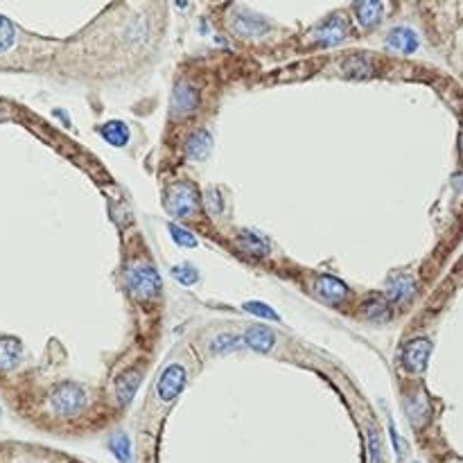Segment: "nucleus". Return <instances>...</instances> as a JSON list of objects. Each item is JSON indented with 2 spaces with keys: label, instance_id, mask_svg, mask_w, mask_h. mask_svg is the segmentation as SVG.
Instances as JSON below:
<instances>
[{
  "label": "nucleus",
  "instance_id": "11",
  "mask_svg": "<svg viewBox=\"0 0 463 463\" xmlns=\"http://www.w3.org/2000/svg\"><path fill=\"white\" fill-rule=\"evenodd\" d=\"M387 47L400 55H413L418 50V37L409 28H394L387 37Z\"/></svg>",
  "mask_w": 463,
  "mask_h": 463
},
{
  "label": "nucleus",
  "instance_id": "21",
  "mask_svg": "<svg viewBox=\"0 0 463 463\" xmlns=\"http://www.w3.org/2000/svg\"><path fill=\"white\" fill-rule=\"evenodd\" d=\"M362 314L369 319V321H375V324H384L389 321L391 316V307L384 299H377V296H371V299H366L364 305H362Z\"/></svg>",
  "mask_w": 463,
  "mask_h": 463
},
{
  "label": "nucleus",
  "instance_id": "3",
  "mask_svg": "<svg viewBox=\"0 0 463 463\" xmlns=\"http://www.w3.org/2000/svg\"><path fill=\"white\" fill-rule=\"evenodd\" d=\"M127 282H129V290H132V294L138 301H154L161 294V287H163L159 271L149 263H136V265L129 267Z\"/></svg>",
  "mask_w": 463,
  "mask_h": 463
},
{
  "label": "nucleus",
  "instance_id": "10",
  "mask_svg": "<svg viewBox=\"0 0 463 463\" xmlns=\"http://www.w3.org/2000/svg\"><path fill=\"white\" fill-rule=\"evenodd\" d=\"M242 339H244V343L248 348H253L258 353H269V350H274V346H276L274 330L267 328V326H248L244 330Z\"/></svg>",
  "mask_w": 463,
  "mask_h": 463
},
{
  "label": "nucleus",
  "instance_id": "1",
  "mask_svg": "<svg viewBox=\"0 0 463 463\" xmlns=\"http://www.w3.org/2000/svg\"><path fill=\"white\" fill-rule=\"evenodd\" d=\"M86 402H88L86 389L77 382H70V379L55 384L50 391V407L57 416H64V418L77 416V413L84 411Z\"/></svg>",
  "mask_w": 463,
  "mask_h": 463
},
{
  "label": "nucleus",
  "instance_id": "29",
  "mask_svg": "<svg viewBox=\"0 0 463 463\" xmlns=\"http://www.w3.org/2000/svg\"><path fill=\"white\" fill-rule=\"evenodd\" d=\"M206 208H208V212L210 215H222V210H224V204H222V197H219V193L215 188H208L206 190Z\"/></svg>",
  "mask_w": 463,
  "mask_h": 463
},
{
  "label": "nucleus",
  "instance_id": "7",
  "mask_svg": "<svg viewBox=\"0 0 463 463\" xmlns=\"http://www.w3.org/2000/svg\"><path fill=\"white\" fill-rule=\"evenodd\" d=\"M199 109V91L190 81H179L170 98L172 118H188Z\"/></svg>",
  "mask_w": 463,
  "mask_h": 463
},
{
  "label": "nucleus",
  "instance_id": "6",
  "mask_svg": "<svg viewBox=\"0 0 463 463\" xmlns=\"http://www.w3.org/2000/svg\"><path fill=\"white\" fill-rule=\"evenodd\" d=\"M430 355H432V341L418 337V339H411L402 346L400 353V360L402 366L409 371V373H423L427 369V362H430Z\"/></svg>",
  "mask_w": 463,
  "mask_h": 463
},
{
  "label": "nucleus",
  "instance_id": "22",
  "mask_svg": "<svg viewBox=\"0 0 463 463\" xmlns=\"http://www.w3.org/2000/svg\"><path fill=\"white\" fill-rule=\"evenodd\" d=\"M109 447L118 461H122V463L132 461V441H129L127 434H113L109 438Z\"/></svg>",
  "mask_w": 463,
  "mask_h": 463
},
{
  "label": "nucleus",
  "instance_id": "23",
  "mask_svg": "<svg viewBox=\"0 0 463 463\" xmlns=\"http://www.w3.org/2000/svg\"><path fill=\"white\" fill-rule=\"evenodd\" d=\"M240 343H244V339L240 335H233V332H222L215 339L210 341V353L215 355H222V353H229V350H235Z\"/></svg>",
  "mask_w": 463,
  "mask_h": 463
},
{
  "label": "nucleus",
  "instance_id": "20",
  "mask_svg": "<svg viewBox=\"0 0 463 463\" xmlns=\"http://www.w3.org/2000/svg\"><path fill=\"white\" fill-rule=\"evenodd\" d=\"M405 413L413 427H421L427 416H430V405H427V398L423 394L418 396H407L405 398Z\"/></svg>",
  "mask_w": 463,
  "mask_h": 463
},
{
  "label": "nucleus",
  "instance_id": "14",
  "mask_svg": "<svg viewBox=\"0 0 463 463\" xmlns=\"http://www.w3.org/2000/svg\"><path fill=\"white\" fill-rule=\"evenodd\" d=\"M210 147H212V138L206 129H197L185 140V154L193 161H204L210 154Z\"/></svg>",
  "mask_w": 463,
  "mask_h": 463
},
{
  "label": "nucleus",
  "instance_id": "17",
  "mask_svg": "<svg viewBox=\"0 0 463 463\" xmlns=\"http://www.w3.org/2000/svg\"><path fill=\"white\" fill-rule=\"evenodd\" d=\"M341 75L353 79H364L373 75V64L366 55H350L346 62L341 64Z\"/></svg>",
  "mask_w": 463,
  "mask_h": 463
},
{
  "label": "nucleus",
  "instance_id": "5",
  "mask_svg": "<svg viewBox=\"0 0 463 463\" xmlns=\"http://www.w3.org/2000/svg\"><path fill=\"white\" fill-rule=\"evenodd\" d=\"M312 41L319 43V45H326V47H332V45H339L348 39V21L343 18L341 14H335L326 18L324 23H319V25L312 30Z\"/></svg>",
  "mask_w": 463,
  "mask_h": 463
},
{
  "label": "nucleus",
  "instance_id": "19",
  "mask_svg": "<svg viewBox=\"0 0 463 463\" xmlns=\"http://www.w3.org/2000/svg\"><path fill=\"white\" fill-rule=\"evenodd\" d=\"M237 244H240L244 253H251L258 258L269 256V242L263 235H258L253 231H240V235H237Z\"/></svg>",
  "mask_w": 463,
  "mask_h": 463
},
{
  "label": "nucleus",
  "instance_id": "4",
  "mask_svg": "<svg viewBox=\"0 0 463 463\" xmlns=\"http://www.w3.org/2000/svg\"><path fill=\"white\" fill-rule=\"evenodd\" d=\"M188 384V373L181 364H170L168 369H165L159 377L156 382V394H159V400L165 402V405H170L176 398L183 394V389Z\"/></svg>",
  "mask_w": 463,
  "mask_h": 463
},
{
  "label": "nucleus",
  "instance_id": "25",
  "mask_svg": "<svg viewBox=\"0 0 463 463\" xmlns=\"http://www.w3.org/2000/svg\"><path fill=\"white\" fill-rule=\"evenodd\" d=\"M172 278L179 280L181 285H185V287H190V285H195L199 280V271H197V267L183 263V265L172 267Z\"/></svg>",
  "mask_w": 463,
  "mask_h": 463
},
{
  "label": "nucleus",
  "instance_id": "31",
  "mask_svg": "<svg viewBox=\"0 0 463 463\" xmlns=\"http://www.w3.org/2000/svg\"><path fill=\"white\" fill-rule=\"evenodd\" d=\"M461 142H463V138H461Z\"/></svg>",
  "mask_w": 463,
  "mask_h": 463
},
{
  "label": "nucleus",
  "instance_id": "8",
  "mask_svg": "<svg viewBox=\"0 0 463 463\" xmlns=\"http://www.w3.org/2000/svg\"><path fill=\"white\" fill-rule=\"evenodd\" d=\"M229 25L240 39H260L269 32V23L263 16L251 14V11H240V14H235Z\"/></svg>",
  "mask_w": 463,
  "mask_h": 463
},
{
  "label": "nucleus",
  "instance_id": "30",
  "mask_svg": "<svg viewBox=\"0 0 463 463\" xmlns=\"http://www.w3.org/2000/svg\"><path fill=\"white\" fill-rule=\"evenodd\" d=\"M389 430H391V441H394V447H396L398 457H405V445H402V438H400L398 432L394 430V425H391Z\"/></svg>",
  "mask_w": 463,
  "mask_h": 463
},
{
  "label": "nucleus",
  "instance_id": "24",
  "mask_svg": "<svg viewBox=\"0 0 463 463\" xmlns=\"http://www.w3.org/2000/svg\"><path fill=\"white\" fill-rule=\"evenodd\" d=\"M14 43H16V30H14V25H11L9 18L0 16V55L11 50Z\"/></svg>",
  "mask_w": 463,
  "mask_h": 463
},
{
  "label": "nucleus",
  "instance_id": "27",
  "mask_svg": "<svg viewBox=\"0 0 463 463\" xmlns=\"http://www.w3.org/2000/svg\"><path fill=\"white\" fill-rule=\"evenodd\" d=\"M244 312L248 314H256V316H263V319H271V321H280V316L271 310V307L263 301H246L244 305Z\"/></svg>",
  "mask_w": 463,
  "mask_h": 463
},
{
  "label": "nucleus",
  "instance_id": "15",
  "mask_svg": "<svg viewBox=\"0 0 463 463\" xmlns=\"http://www.w3.org/2000/svg\"><path fill=\"white\" fill-rule=\"evenodd\" d=\"M23 355L21 341L14 337H0V371H11L16 369Z\"/></svg>",
  "mask_w": 463,
  "mask_h": 463
},
{
  "label": "nucleus",
  "instance_id": "18",
  "mask_svg": "<svg viewBox=\"0 0 463 463\" xmlns=\"http://www.w3.org/2000/svg\"><path fill=\"white\" fill-rule=\"evenodd\" d=\"M98 134L109 142L111 147H125L129 142V127L122 120H109L98 127Z\"/></svg>",
  "mask_w": 463,
  "mask_h": 463
},
{
  "label": "nucleus",
  "instance_id": "2",
  "mask_svg": "<svg viewBox=\"0 0 463 463\" xmlns=\"http://www.w3.org/2000/svg\"><path fill=\"white\" fill-rule=\"evenodd\" d=\"M165 210L176 219H193L199 210L197 188L190 181H174L165 190Z\"/></svg>",
  "mask_w": 463,
  "mask_h": 463
},
{
  "label": "nucleus",
  "instance_id": "12",
  "mask_svg": "<svg viewBox=\"0 0 463 463\" xmlns=\"http://www.w3.org/2000/svg\"><path fill=\"white\" fill-rule=\"evenodd\" d=\"M140 371L138 369H129L125 371L120 377L115 379V400H118V405H122L127 407L129 402L134 400L136 396V391H138V384H140Z\"/></svg>",
  "mask_w": 463,
  "mask_h": 463
},
{
  "label": "nucleus",
  "instance_id": "28",
  "mask_svg": "<svg viewBox=\"0 0 463 463\" xmlns=\"http://www.w3.org/2000/svg\"><path fill=\"white\" fill-rule=\"evenodd\" d=\"M369 450H371V463H382V441L375 425H369Z\"/></svg>",
  "mask_w": 463,
  "mask_h": 463
},
{
  "label": "nucleus",
  "instance_id": "9",
  "mask_svg": "<svg viewBox=\"0 0 463 463\" xmlns=\"http://www.w3.org/2000/svg\"><path fill=\"white\" fill-rule=\"evenodd\" d=\"M387 299L391 303H405L416 294V280L409 274H396L387 280Z\"/></svg>",
  "mask_w": 463,
  "mask_h": 463
},
{
  "label": "nucleus",
  "instance_id": "16",
  "mask_svg": "<svg viewBox=\"0 0 463 463\" xmlns=\"http://www.w3.org/2000/svg\"><path fill=\"white\" fill-rule=\"evenodd\" d=\"M353 9H355V16H358L360 28L364 30L375 28L384 16V5L375 3V0H371V3H358V5H353Z\"/></svg>",
  "mask_w": 463,
  "mask_h": 463
},
{
  "label": "nucleus",
  "instance_id": "26",
  "mask_svg": "<svg viewBox=\"0 0 463 463\" xmlns=\"http://www.w3.org/2000/svg\"><path fill=\"white\" fill-rule=\"evenodd\" d=\"M168 231H170V235H172V240L179 244V246H188V248H195L197 246V237L190 233L188 229H183V227H179V224H168Z\"/></svg>",
  "mask_w": 463,
  "mask_h": 463
},
{
  "label": "nucleus",
  "instance_id": "13",
  "mask_svg": "<svg viewBox=\"0 0 463 463\" xmlns=\"http://www.w3.org/2000/svg\"><path fill=\"white\" fill-rule=\"evenodd\" d=\"M314 292L321 296V299L332 301V303L343 301L348 296L346 285H343L341 280H337V278H332V276H319L314 280Z\"/></svg>",
  "mask_w": 463,
  "mask_h": 463
}]
</instances>
